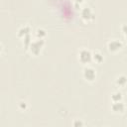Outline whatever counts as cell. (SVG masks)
Wrapping results in <instances>:
<instances>
[{
    "label": "cell",
    "instance_id": "obj_1",
    "mask_svg": "<svg viewBox=\"0 0 127 127\" xmlns=\"http://www.w3.org/2000/svg\"><path fill=\"white\" fill-rule=\"evenodd\" d=\"M44 45H45V41H44V39H40V38H38L37 40L31 42L29 49H30V51H31L32 54H34V55H38V54H40V52L42 51V48L44 47Z\"/></svg>",
    "mask_w": 127,
    "mask_h": 127
},
{
    "label": "cell",
    "instance_id": "obj_2",
    "mask_svg": "<svg viewBox=\"0 0 127 127\" xmlns=\"http://www.w3.org/2000/svg\"><path fill=\"white\" fill-rule=\"evenodd\" d=\"M78 60L82 63V64H87L92 60V54L86 50V49H82L79 54H78Z\"/></svg>",
    "mask_w": 127,
    "mask_h": 127
},
{
    "label": "cell",
    "instance_id": "obj_3",
    "mask_svg": "<svg viewBox=\"0 0 127 127\" xmlns=\"http://www.w3.org/2000/svg\"><path fill=\"white\" fill-rule=\"evenodd\" d=\"M83 77L88 81H93L96 77V71L94 68L87 66L83 69Z\"/></svg>",
    "mask_w": 127,
    "mask_h": 127
},
{
    "label": "cell",
    "instance_id": "obj_4",
    "mask_svg": "<svg viewBox=\"0 0 127 127\" xmlns=\"http://www.w3.org/2000/svg\"><path fill=\"white\" fill-rule=\"evenodd\" d=\"M107 48L110 52H117L122 48V42L119 40H112L107 44Z\"/></svg>",
    "mask_w": 127,
    "mask_h": 127
},
{
    "label": "cell",
    "instance_id": "obj_5",
    "mask_svg": "<svg viewBox=\"0 0 127 127\" xmlns=\"http://www.w3.org/2000/svg\"><path fill=\"white\" fill-rule=\"evenodd\" d=\"M80 16L84 21H91L94 19V14L89 8H83L80 12Z\"/></svg>",
    "mask_w": 127,
    "mask_h": 127
},
{
    "label": "cell",
    "instance_id": "obj_6",
    "mask_svg": "<svg viewBox=\"0 0 127 127\" xmlns=\"http://www.w3.org/2000/svg\"><path fill=\"white\" fill-rule=\"evenodd\" d=\"M111 108H112V110H113L114 112H116V113H121V112L124 111L125 105H124L121 101H115V102H113Z\"/></svg>",
    "mask_w": 127,
    "mask_h": 127
},
{
    "label": "cell",
    "instance_id": "obj_7",
    "mask_svg": "<svg viewBox=\"0 0 127 127\" xmlns=\"http://www.w3.org/2000/svg\"><path fill=\"white\" fill-rule=\"evenodd\" d=\"M30 32H31V29L29 26L25 25L23 27H21L19 30H18V37L20 38H25L26 36L30 35Z\"/></svg>",
    "mask_w": 127,
    "mask_h": 127
},
{
    "label": "cell",
    "instance_id": "obj_8",
    "mask_svg": "<svg viewBox=\"0 0 127 127\" xmlns=\"http://www.w3.org/2000/svg\"><path fill=\"white\" fill-rule=\"evenodd\" d=\"M127 82V77L125 75H120L117 79H116V84L119 86H123L125 85V83Z\"/></svg>",
    "mask_w": 127,
    "mask_h": 127
},
{
    "label": "cell",
    "instance_id": "obj_9",
    "mask_svg": "<svg viewBox=\"0 0 127 127\" xmlns=\"http://www.w3.org/2000/svg\"><path fill=\"white\" fill-rule=\"evenodd\" d=\"M92 59H93L96 63H98V64H100L101 62H103V56H102L100 53H98V52H96V53H94V54L92 55Z\"/></svg>",
    "mask_w": 127,
    "mask_h": 127
},
{
    "label": "cell",
    "instance_id": "obj_10",
    "mask_svg": "<svg viewBox=\"0 0 127 127\" xmlns=\"http://www.w3.org/2000/svg\"><path fill=\"white\" fill-rule=\"evenodd\" d=\"M121 99H122V93L119 92V91L114 92V93L111 95V100H112L113 102H115V101H121Z\"/></svg>",
    "mask_w": 127,
    "mask_h": 127
},
{
    "label": "cell",
    "instance_id": "obj_11",
    "mask_svg": "<svg viewBox=\"0 0 127 127\" xmlns=\"http://www.w3.org/2000/svg\"><path fill=\"white\" fill-rule=\"evenodd\" d=\"M36 35H37L38 38L43 39V38L46 36V31H45L44 29H38L37 32H36Z\"/></svg>",
    "mask_w": 127,
    "mask_h": 127
},
{
    "label": "cell",
    "instance_id": "obj_12",
    "mask_svg": "<svg viewBox=\"0 0 127 127\" xmlns=\"http://www.w3.org/2000/svg\"><path fill=\"white\" fill-rule=\"evenodd\" d=\"M121 30H122V32H123V34H124L125 38L127 39V24H124V25H122V27H121Z\"/></svg>",
    "mask_w": 127,
    "mask_h": 127
},
{
    "label": "cell",
    "instance_id": "obj_13",
    "mask_svg": "<svg viewBox=\"0 0 127 127\" xmlns=\"http://www.w3.org/2000/svg\"><path fill=\"white\" fill-rule=\"evenodd\" d=\"M19 107H20L21 109H26L27 105H26V103H25V102H21V103L19 104Z\"/></svg>",
    "mask_w": 127,
    "mask_h": 127
},
{
    "label": "cell",
    "instance_id": "obj_14",
    "mask_svg": "<svg viewBox=\"0 0 127 127\" xmlns=\"http://www.w3.org/2000/svg\"><path fill=\"white\" fill-rule=\"evenodd\" d=\"M82 125H83V123L81 121H75L73 123V126H82Z\"/></svg>",
    "mask_w": 127,
    "mask_h": 127
},
{
    "label": "cell",
    "instance_id": "obj_15",
    "mask_svg": "<svg viewBox=\"0 0 127 127\" xmlns=\"http://www.w3.org/2000/svg\"><path fill=\"white\" fill-rule=\"evenodd\" d=\"M83 1H84V0H74V2H75L76 4H78V3L80 4V3H81V2H83Z\"/></svg>",
    "mask_w": 127,
    "mask_h": 127
}]
</instances>
